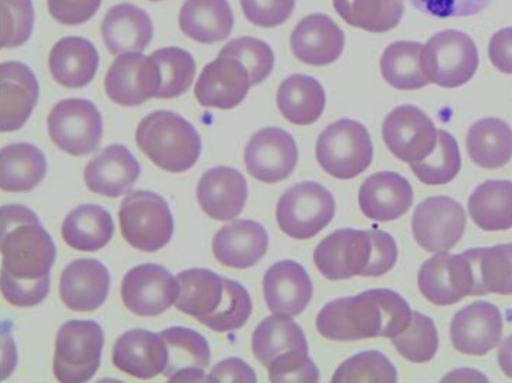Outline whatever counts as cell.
Segmentation results:
<instances>
[{
    "instance_id": "obj_50",
    "label": "cell",
    "mask_w": 512,
    "mask_h": 383,
    "mask_svg": "<svg viewBox=\"0 0 512 383\" xmlns=\"http://www.w3.org/2000/svg\"><path fill=\"white\" fill-rule=\"evenodd\" d=\"M49 289L50 274L36 280H22L1 270L2 294L14 306H35L46 298Z\"/></svg>"
},
{
    "instance_id": "obj_58",
    "label": "cell",
    "mask_w": 512,
    "mask_h": 383,
    "mask_svg": "<svg viewBox=\"0 0 512 383\" xmlns=\"http://www.w3.org/2000/svg\"><path fill=\"white\" fill-rule=\"evenodd\" d=\"M151 1H161V0H151Z\"/></svg>"
},
{
    "instance_id": "obj_27",
    "label": "cell",
    "mask_w": 512,
    "mask_h": 383,
    "mask_svg": "<svg viewBox=\"0 0 512 383\" xmlns=\"http://www.w3.org/2000/svg\"><path fill=\"white\" fill-rule=\"evenodd\" d=\"M267 247L265 228L249 219L235 220L223 226L212 241L217 261L237 269L255 265L265 255Z\"/></svg>"
},
{
    "instance_id": "obj_3",
    "label": "cell",
    "mask_w": 512,
    "mask_h": 383,
    "mask_svg": "<svg viewBox=\"0 0 512 383\" xmlns=\"http://www.w3.org/2000/svg\"><path fill=\"white\" fill-rule=\"evenodd\" d=\"M139 148L161 169L179 173L190 169L201 153V139L194 126L177 113L157 110L138 124Z\"/></svg>"
},
{
    "instance_id": "obj_25",
    "label": "cell",
    "mask_w": 512,
    "mask_h": 383,
    "mask_svg": "<svg viewBox=\"0 0 512 383\" xmlns=\"http://www.w3.org/2000/svg\"><path fill=\"white\" fill-rule=\"evenodd\" d=\"M359 206L372 220L386 222L399 218L413 202V190L407 179L396 172L370 175L359 189Z\"/></svg>"
},
{
    "instance_id": "obj_21",
    "label": "cell",
    "mask_w": 512,
    "mask_h": 383,
    "mask_svg": "<svg viewBox=\"0 0 512 383\" xmlns=\"http://www.w3.org/2000/svg\"><path fill=\"white\" fill-rule=\"evenodd\" d=\"M263 292L270 311L293 317L309 304L313 286L308 273L299 263L282 260L265 272Z\"/></svg>"
},
{
    "instance_id": "obj_51",
    "label": "cell",
    "mask_w": 512,
    "mask_h": 383,
    "mask_svg": "<svg viewBox=\"0 0 512 383\" xmlns=\"http://www.w3.org/2000/svg\"><path fill=\"white\" fill-rule=\"evenodd\" d=\"M245 17L254 25L275 27L293 12L295 0H240Z\"/></svg>"
},
{
    "instance_id": "obj_52",
    "label": "cell",
    "mask_w": 512,
    "mask_h": 383,
    "mask_svg": "<svg viewBox=\"0 0 512 383\" xmlns=\"http://www.w3.org/2000/svg\"><path fill=\"white\" fill-rule=\"evenodd\" d=\"M409 2L427 15L444 19L478 14L492 0H409Z\"/></svg>"
},
{
    "instance_id": "obj_5",
    "label": "cell",
    "mask_w": 512,
    "mask_h": 383,
    "mask_svg": "<svg viewBox=\"0 0 512 383\" xmlns=\"http://www.w3.org/2000/svg\"><path fill=\"white\" fill-rule=\"evenodd\" d=\"M373 147L367 129L358 121L340 119L319 135L316 158L320 166L338 179H351L371 164Z\"/></svg>"
},
{
    "instance_id": "obj_15",
    "label": "cell",
    "mask_w": 512,
    "mask_h": 383,
    "mask_svg": "<svg viewBox=\"0 0 512 383\" xmlns=\"http://www.w3.org/2000/svg\"><path fill=\"white\" fill-rule=\"evenodd\" d=\"M248 173L265 183L287 178L298 160V150L292 136L277 127L263 128L249 140L244 152Z\"/></svg>"
},
{
    "instance_id": "obj_38",
    "label": "cell",
    "mask_w": 512,
    "mask_h": 383,
    "mask_svg": "<svg viewBox=\"0 0 512 383\" xmlns=\"http://www.w3.org/2000/svg\"><path fill=\"white\" fill-rule=\"evenodd\" d=\"M297 349L308 352V344L301 327L289 316L277 313L268 316L253 332L252 351L266 367L279 355Z\"/></svg>"
},
{
    "instance_id": "obj_44",
    "label": "cell",
    "mask_w": 512,
    "mask_h": 383,
    "mask_svg": "<svg viewBox=\"0 0 512 383\" xmlns=\"http://www.w3.org/2000/svg\"><path fill=\"white\" fill-rule=\"evenodd\" d=\"M397 351L414 363L430 361L438 348V334L431 318L413 311L408 326L391 338Z\"/></svg>"
},
{
    "instance_id": "obj_40",
    "label": "cell",
    "mask_w": 512,
    "mask_h": 383,
    "mask_svg": "<svg viewBox=\"0 0 512 383\" xmlns=\"http://www.w3.org/2000/svg\"><path fill=\"white\" fill-rule=\"evenodd\" d=\"M423 45L412 41H397L383 52L380 69L383 78L400 90H415L428 85L421 66Z\"/></svg>"
},
{
    "instance_id": "obj_11",
    "label": "cell",
    "mask_w": 512,
    "mask_h": 383,
    "mask_svg": "<svg viewBox=\"0 0 512 383\" xmlns=\"http://www.w3.org/2000/svg\"><path fill=\"white\" fill-rule=\"evenodd\" d=\"M382 136L391 153L409 164L425 159L437 142L432 120L412 105L398 106L389 113L382 125Z\"/></svg>"
},
{
    "instance_id": "obj_13",
    "label": "cell",
    "mask_w": 512,
    "mask_h": 383,
    "mask_svg": "<svg viewBox=\"0 0 512 383\" xmlns=\"http://www.w3.org/2000/svg\"><path fill=\"white\" fill-rule=\"evenodd\" d=\"M179 286L163 266L147 263L131 268L123 278L121 297L125 306L140 316H156L175 303Z\"/></svg>"
},
{
    "instance_id": "obj_32",
    "label": "cell",
    "mask_w": 512,
    "mask_h": 383,
    "mask_svg": "<svg viewBox=\"0 0 512 383\" xmlns=\"http://www.w3.org/2000/svg\"><path fill=\"white\" fill-rule=\"evenodd\" d=\"M179 292L175 307L203 322L212 315L224 296V278L205 268L180 272L176 278Z\"/></svg>"
},
{
    "instance_id": "obj_53",
    "label": "cell",
    "mask_w": 512,
    "mask_h": 383,
    "mask_svg": "<svg viewBox=\"0 0 512 383\" xmlns=\"http://www.w3.org/2000/svg\"><path fill=\"white\" fill-rule=\"evenodd\" d=\"M372 251L363 276L378 277L387 273L396 263L397 246L394 238L382 230H370Z\"/></svg>"
},
{
    "instance_id": "obj_56",
    "label": "cell",
    "mask_w": 512,
    "mask_h": 383,
    "mask_svg": "<svg viewBox=\"0 0 512 383\" xmlns=\"http://www.w3.org/2000/svg\"><path fill=\"white\" fill-rule=\"evenodd\" d=\"M489 58L502 73L512 74V27L500 29L490 39Z\"/></svg>"
},
{
    "instance_id": "obj_36",
    "label": "cell",
    "mask_w": 512,
    "mask_h": 383,
    "mask_svg": "<svg viewBox=\"0 0 512 383\" xmlns=\"http://www.w3.org/2000/svg\"><path fill=\"white\" fill-rule=\"evenodd\" d=\"M466 146L470 158L478 166L502 167L512 157V129L498 118L478 120L468 130Z\"/></svg>"
},
{
    "instance_id": "obj_18",
    "label": "cell",
    "mask_w": 512,
    "mask_h": 383,
    "mask_svg": "<svg viewBox=\"0 0 512 383\" xmlns=\"http://www.w3.org/2000/svg\"><path fill=\"white\" fill-rule=\"evenodd\" d=\"M250 86L248 72L240 61L218 55L203 68L194 93L202 106L232 109L243 101Z\"/></svg>"
},
{
    "instance_id": "obj_23",
    "label": "cell",
    "mask_w": 512,
    "mask_h": 383,
    "mask_svg": "<svg viewBox=\"0 0 512 383\" xmlns=\"http://www.w3.org/2000/svg\"><path fill=\"white\" fill-rule=\"evenodd\" d=\"M110 274L96 259H77L62 272L59 294L71 310L89 312L100 307L109 292Z\"/></svg>"
},
{
    "instance_id": "obj_7",
    "label": "cell",
    "mask_w": 512,
    "mask_h": 383,
    "mask_svg": "<svg viewBox=\"0 0 512 383\" xmlns=\"http://www.w3.org/2000/svg\"><path fill=\"white\" fill-rule=\"evenodd\" d=\"M478 51L474 41L458 30L433 35L421 53L422 70L429 82L446 88L468 82L477 70Z\"/></svg>"
},
{
    "instance_id": "obj_14",
    "label": "cell",
    "mask_w": 512,
    "mask_h": 383,
    "mask_svg": "<svg viewBox=\"0 0 512 383\" xmlns=\"http://www.w3.org/2000/svg\"><path fill=\"white\" fill-rule=\"evenodd\" d=\"M423 296L436 305H452L472 295L474 278L464 253L439 252L425 261L418 273Z\"/></svg>"
},
{
    "instance_id": "obj_19",
    "label": "cell",
    "mask_w": 512,
    "mask_h": 383,
    "mask_svg": "<svg viewBox=\"0 0 512 383\" xmlns=\"http://www.w3.org/2000/svg\"><path fill=\"white\" fill-rule=\"evenodd\" d=\"M168 352L162 372L168 382L205 381V369L210 363L207 340L193 329L172 326L159 333Z\"/></svg>"
},
{
    "instance_id": "obj_24",
    "label": "cell",
    "mask_w": 512,
    "mask_h": 383,
    "mask_svg": "<svg viewBox=\"0 0 512 383\" xmlns=\"http://www.w3.org/2000/svg\"><path fill=\"white\" fill-rule=\"evenodd\" d=\"M112 358L121 371L140 379H150L164 371L168 352L159 333L133 329L116 340Z\"/></svg>"
},
{
    "instance_id": "obj_12",
    "label": "cell",
    "mask_w": 512,
    "mask_h": 383,
    "mask_svg": "<svg viewBox=\"0 0 512 383\" xmlns=\"http://www.w3.org/2000/svg\"><path fill=\"white\" fill-rule=\"evenodd\" d=\"M465 223V212L458 202L447 196H433L415 208L412 231L422 248L441 252L452 248L461 239Z\"/></svg>"
},
{
    "instance_id": "obj_9",
    "label": "cell",
    "mask_w": 512,
    "mask_h": 383,
    "mask_svg": "<svg viewBox=\"0 0 512 383\" xmlns=\"http://www.w3.org/2000/svg\"><path fill=\"white\" fill-rule=\"evenodd\" d=\"M47 124L54 144L71 155L92 153L101 140V114L87 99L61 100L50 111Z\"/></svg>"
},
{
    "instance_id": "obj_46",
    "label": "cell",
    "mask_w": 512,
    "mask_h": 383,
    "mask_svg": "<svg viewBox=\"0 0 512 383\" xmlns=\"http://www.w3.org/2000/svg\"><path fill=\"white\" fill-rule=\"evenodd\" d=\"M252 312V301L239 282L224 278V296L216 311L202 324L217 332L241 328Z\"/></svg>"
},
{
    "instance_id": "obj_57",
    "label": "cell",
    "mask_w": 512,
    "mask_h": 383,
    "mask_svg": "<svg viewBox=\"0 0 512 383\" xmlns=\"http://www.w3.org/2000/svg\"><path fill=\"white\" fill-rule=\"evenodd\" d=\"M498 362L502 371L512 378V334L501 344L498 352Z\"/></svg>"
},
{
    "instance_id": "obj_55",
    "label": "cell",
    "mask_w": 512,
    "mask_h": 383,
    "mask_svg": "<svg viewBox=\"0 0 512 383\" xmlns=\"http://www.w3.org/2000/svg\"><path fill=\"white\" fill-rule=\"evenodd\" d=\"M206 382H245L255 383L257 381L254 370L242 359L231 357L222 360L213 367L206 376Z\"/></svg>"
},
{
    "instance_id": "obj_26",
    "label": "cell",
    "mask_w": 512,
    "mask_h": 383,
    "mask_svg": "<svg viewBox=\"0 0 512 383\" xmlns=\"http://www.w3.org/2000/svg\"><path fill=\"white\" fill-rule=\"evenodd\" d=\"M196 194L200 207L208 216L225 221L241 213L247 198V184L236 169L218 166L203 173Z\"/></svg>"
},
{
    "instance_id": "obj_8",
    "label": "cell",
    "mask_w": 512,
    "mask_h": 383,
    "mask_svg": "<svg viewBox=\"0 0 512 383\" xmlns=\"http://www.w3.org/2000/svg\"><path fill=\"white\" fill-rule=\"evenodd\" d=\"M335 214L332 194L313 181L297 183L285 191L276 207L280 229L295 239H309L325 228Z\"/></svg>"
},
{
    "instance_id": "obj_31",
    "label": "cell",
    "mask_w": 512,
    "mask_h": 383,
    "mask_svg": "<svg viewBox=\"0 0 512 383\" xmlns=\"http://www.w3.org/2000/svg\"><path fill=\"white\" fill-rule=\"evenodd\" d=\"M233 23V13L227 0H186L179 13L182 32L204 44L227 38Z\"/></svg>"
},
{
    "instance_id": "obj_49",
    "label": "cell",
    "mask_w": 512,
    "mask_h": 383,
    "mask_svg": "<svg viewBox=\"0 0 512 383\" xmlns=\"http://www.w3.org/2000/svg\"><path fill=\"white\" fill-rule=\"evenodd\" d=\"M269 379L276 383L319 381V371L308 352L293 350L276 357L268 366Z\"/></svg>"
},
{
    "instance_id": "obj_37",
    "label": "cell",
    "mask_w": 512,
    "mask_h": 383,
    "mask_svg": "<svg viewBox=\"0 0 512 383\" xmlns=\"http://www.w3.org/2000/svg\"><path fill=\"white\" fill-rule=\"evenodd\" d=\"M47 162L43 152L30 143H13L1 149V189L27 192L44 178Z\"/></svg>"
},
{
    "instance_id": "obj_45",
    "label": "cell",
    "mask_w": 512,
    "mask_h": 383,
    "mask_svg": "<svg viewBox=\"0 0 512 383\" xmlns=\"http://www.w3.org/2000/svg\"><path fill=\"white\" fill-rule=\"evenodd\" d=\"M397 381V371L389 359L377 350H367L345 360L334 372L331 382H388Z\"/></svg>"
},
{
    "instance_id": "obj_4",
    "label": "cell",
    "mask_w": 512,
    "mask_h": 383,
    "mask_svg": "<svg viewBox=\"0 0 512 383\" xmlns=\"http://www.w3.org/2000/svg\"><path fill=\"white\" fill-rule=\"evenodd\" d=\"M104 345L101 326L93 320H70L56 336L53 372L63 383L89 381L100 366Z\"/></svg>"
},
{
    "instance_id": "obj_33",
    "label": "cell",
    "mask_w": 512,
    "mask_h": 383,
    "mask_svg": "<svg viewBox=\"0 0 512 383\" xmlns=\"http://www.w3.org/2000/svg\"><path fill=\"white\" fill-rule=\"evenodd\" d=\"M474 278L472 295L512 294V243L463 252Z\"/></svg>"
},
{
    "instance_id": "obj_54",
    "label": "cell",
    "mask_w": 512,
    "mask_h": 383,
    "mask_svg": "<svg viewBox=\"0 0 512 383\" xmlns=\"http://www.w3.org/2000/svg\"><path fill=\"white\" fill-rule=\"evenodd\" d=\"M102 0H48L50 15L64 25H80L88 21Z\"/></svg>"
},
{
    "instance_id": "obj_10",
    "label": "cell",
    "mask_w": 512,
    "mask_h": 383,
    "mask_svg": "<svg viewBox=\"0 0 512 383\" xmlns=\"http://www.w3.org/2000/svg\"><path fill=\"white\" fill-rule=\"evenodd\" d=\"M371 251L370 230L343 228L325 237L317 245L313 258L325 278L343 280L364 275Z\"/></svg>"
},
{
    "instance_id": "obj_20",
    "label": "cell",
    "mask_w": 512,
    "mask_h": 383,
    "mask_svg": "<svg viewBox=\"0 0 512 383\" xmlns=\"http://www.w3.org/2000/svg\"><path fill=\"white\" fill-rule=\"evenodd\" d=\"M344 33L327 15L314 13L304 17L290 36L294 56L313 66L337 60L344 48Z\"/></svg>"
},
{
    "instance_id": "obj_29",
    "label": "cell",
    "mask_w": 512,
    "mask_h": 383,
    "mask_svg": "<svg viewBox=\"0 0 512 383\" xmlns=\"http://www.w3.org/2000/svg\"><path fill=\"white\" fill-rule=\"evenodd\" d=\"M101 35L111 54L141 52L152 39L153 25L143 9L124 2L106 13L101 23Z\"/></svg>"
},
{
    "instance_id": "obj_28",
    "label": "cell",
    "mask_w": 512,
    "mask_h": 383,
    "mask_svg": "<svg viewBox=\"0 0 512 383\" xmlns=\"http://www.w3.org/2000/svg\"><path fill=\"white\" fill-rule=\"evenodd\" d=\"M39 97V84L32 70L18 61L1 64V131L20 129L30 117Z\"/></svg>"
},
{
    "instance_id": "obj_22",
    "label": "cell",
    "mask_w": 512,
    "mask_h": 383,
    "mask_svg": "<svg viewBox=\"0 0 512 383\" xmlns=\"http://www.w3.org/2000/svg\"><path fill=\"white\" fill-rule=\"evenodd\" d=\"M141 167L123 145L113 144L93 157L84 169L88 189L99 195L117 198L130 191Z\"/></svg>"
},
{
    "instance_id": "obj_41",
    "label": "cell",
    "mask_w": 512,
    "mask_h": 383,
    "mask_svg": "<svg viewBox=\"0 0 512 383\" xmlns=\"http://www.w3.org/2000/svg\"><path fill=\"white\" fill-rule=\"evenodd\" d=\"M340 17L349 25L383 33L395 28L403 15V0H333Z\"/></svg>"
},
{
    "instance_id": "obj_6",
    "label": "cell",
    "mask_w": 512,
    "mask_h": 383,
    "mask_svg": "<svg viewBox=\"0 0 512 383\" xmlns=\"http://www.w3.org/2000/svg\"><path fill=\"white\" fill-rule=\"evenodd\" d=\"M119 222L125 240L145 252L157 251L168 244L174 229L167 202L149 190L133 191L123 199Z\"/></svg>"
},
{
    "instance_id": "obj_39",
    "label": "cell",
    "mask_w": 512,
    "mask_h": 383,
    "mask_svg": "<svg viewBox=\"0 0 512 383\" xmlns=\"http://www.w3.org/2000/svg\"><path fill=\"white\" fill-rule=\"evenodd\" d=\"M471 218L481 229L506 230L512 227V182L488 180L476 187L469 197Z\"/></svg>"
},
{
    "instance_id": "obj_42",
    "label": "cell",
    "mask_w": 512,
    "mask_h": 383,
    "mask_svg": "<svg viewBox=\"0 0 512 383\" xmlns=\"http://www.w3.org/2000/svg\"><path fill=\"white\" fill-rule=\"evenodd\" d=\"M160 86L155 98H175L187 91L193 82L196 64L192 55L179 47H166L154 51Z\"/></svg>"
},
{
    "instance_id": "obj_35",
    "label": "cell",
    "mask_w": 512,
    "mask_h": 383,
    "mask_svg": "<svg viewBox=\"0 0 512 383\" xmlns=\"http://www.w3.org/2000/svg\"><path fill=\"white\" fill-rule=\"evenodd\" d=\"M114 224L110 213L97 204H82L64 219L61 234L70 247L80 251H96L112 238Z\"/></svg>"
},
{
    "instance_id": "obj_30",
    "label": "cell",
    "mask_w": 512,
    "mask_h": 383,
    "mask_svg": "<svg viewBox=\"0 0 512 383\" xmlns=\"http://www.w3.org/2000/svg\"><path fill=\"white\" fill-rule=\"evenodd\" d=\"M98 64L96 48L83 37H64L54 44L49 54L52 77L68 88L86 86L94 78Z\"/></svg>"
},
{
    "instance_id": "obj_34",
    "label": "cell",
    "mask_w": 512,
    "mask_h": 383,
    "mask_svg": "<svg viewBox=\"0 0 512 383\" xmlns=\"http://www.w3.org/2000/svg\"><path fill=\"white\" fill-rule=\"evenodd\" d=\"M276 102L280 113L296 125L315 122L325 106V92L313 77L294 74L279 86Z\"/></svg>"
},
{
    "instance_id": "obj_1",
    "label": "cell",
    "mask_w": 512,
    "mask_h": 383,
    "mask_svg": "<svg viewBox=\"0 0 512 383\" xmlns=\"http://www.w3.org/2000/svg\"><path fill=\"white\" fill-rule=\"evenodd\" d=\"M408 303L390 289H370L356 296L328 302L318 313V332L329 340L354 341L393 338L409 324Z\"/></svg>"
},
{
    "instance_id": "obj_48",
    "label": "cell",
    "mask_w": 512,
    "mask_h": 383,
    "mask_svg": "<svg viewBox=\"0 0 512 383\" xmlns=\"http://www.w3.org/2000/svg\"><path fill=\"white\" fill-rule=\"evenodd\" d=\"M34 23L32 0H1V48L24 44Z\"/></svg>"
},
{
    "instance_id": "obj_47",
    "label": "cell",
    "mask_w": 512,
    "mask_h": 383,
    "mask_svg": "<svg viewBox=\"0 0 512 383\" xmlns=\"http://www.w3.org/2000/svg\"><path fill=\"white\" fill-rule=\"evenodd\" d=\"M220 56L236 58L246 68L251 86L264 81L274 67V53L271 47L260 39L240 37L226 43Z\"/></svg>"
},
{
    "instance_id": "obj_2",
    "label": "cell",
    "mask_w": 512,
    "mask_h": 383,
    "mask_svg": "<svg viewBox=\"0 0 512 383\" xmlns=\"http://www.w3.org/2000/svg\"><path fill=\"white\" fill-rule=\"evenodd\" d=\"M2 269L22 280H36L50 273L56 246L37 215L20 204L1 207Z\"/></svg>"
},
{
    "instance_id": "obj_17",
    "label": "cell",
    "mask_w": 512,
    "mask_h": 383,
    "mask_svg": "<svg viewBox=\"0 0 512 383\" xmlns=\"http://www.w3.org/2000/svg\"><path fill=\"white\" fill-rule=\"evenodd\" d=\"M501 333V313L487 301H476L459 310L450 326L454 348L468 355L488 353L499 343Z\"/></svg>"
},
{
    "instance_id": "obj_16",
    "label": "cell",
    "mask_w": 512,
    "mask_h": 383,
    "mask_svg": "<svg viewBox=\"0 0 512 383\" xmlns=\"http://www.w3.org/2000/svg\"><path fill=\"white\" fill-rule=\"evenodd\" d=\"M107 96L122 106H136L156 97L160 86L159 70L151 58L137 52L118 56L105 80Z\"/></svg>"
},
{
    "instance_id": "obj_43",
    "label": "cell",
    "mask_w": 512,
    "mask_h": 383,
    "mask_svg": "<svg viewBox=\"0 0 512 383\" xmlns=\"http://www.w3.org/2000/svg\"><path fill=\"white\" fill-rule=\"evenodd\" d=\"M417 178L427 185H442L453 180L461 167L458 144L454 137L444 131H437L434 150L425 159L411 163Z\"/></svg>"
}]
</instances>
